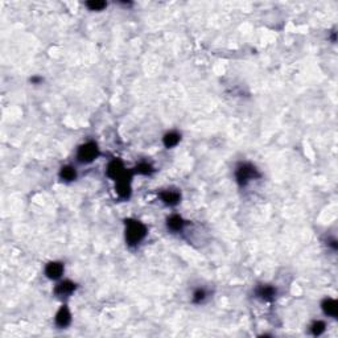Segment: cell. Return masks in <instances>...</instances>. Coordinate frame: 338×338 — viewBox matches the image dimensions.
Segmentation results:
<instances>
[{
	"mask_svg": "<svg viewBox=\"0 0 338 338\" xmlns=\"http://www.w3.org/2000/svg\"><path fill=\"white\" fill-rule=\"evenodd\" d=\"M147 235L148 229L143 222L135 218L125 219V239L128 247H137Z\"/></svg>",
	"mask_w": 338,
	"mask_h": 338,
	"instance_id": "cell-1",
	"label": "cell"
},
{
	"mask_svg": "<svg viewBox=\"0 0 338 338\" xmlns=\"http://www.w3.org/2000/svg\"><path fill=\"white\" fill-rule=\"evenodd\" d=\"M235 176V181L239 186H247L251 181H255L258 178L262 177V174L259 172V169L251 163H239L234 172Z\"/></svg>",
	"mask_w": 338,
	"mask_h": 338,
	"instance_id": "cell-2",
	"label": "cell"
},
{
	"mask_svg": "<svg viewBox=\"0 0 338 338\" xmlns=\"http://www.w3.org/2000/svg\"><path fill=\"white\" fill-rule=\"evenodd\" d=\"M99 147L95 141H86L77 149V160L81 164H90L99 156Z\"/></svg>",
	"mask_w": 338,
	"mask_h": 338,
	"instance_id": "cell-3",
	"label": "cell"
},
{
	"mask_svg": "<svg viewBox=\"0 0 338 338\" xmlns=\"http://www.w3.org/2000/svg\"><path fill=\"white\" fill-rule=\"evenodd\" d=\"M132 177L133 172L132 170H127L121 178H118L115 181V192H117L118 197L121 200H128L132 193Z\"/></svg>",
	"mask_w": 338,
	"mask_h": 338,
	"instance_id": "cell-4",
	"label": "cell"
},
{
	"mask_svg": "<svg viewBox=\"0 0 338 338\" xmlns=\"http://www.w3.org/2000/svg\"><path fill=\"white\" fill-rule=\"evenodd\" d=\"M159 197H160L161 202L167 206H177L180 202H181V190L177 189V188H168V189L161 190L159 193Z\"/></svg>",
	"mask_w": 338,
	"mask_h": 338,
	"instance_id": "cell-5",
	"label": "cell"
},
{
	"mask_svg": "<svg viewBox=\"0 0 338 338\" xmlns=\"http://www.w3.org/2000/svg\"><path fill=\"white\" fill-rule=\"evenodd\" d=\"M77 287L78 286L74 282H72V280H60L56 284V287H54L53 292L56 295V297L68 298L76 292Z\"/></svg>",
	"mask_w": 338,
	"mask_h": 338,
	"instance_id": "cell-6",
	"label": "cell"
},
{
	"mask_svg": "<svg viewBox=\"0 0 338 338\" xmlns=\"http://www.w3.org/2000/svg\"><path fill=\"white\" fill-rule=\"evenodd\" d=\"M127 172L125 164L121 159H113L107 164V168H106V174L107 177H110L113 181H117L118 178H121L123 174Z\"/></svg>",
	"mask_w": 338,
	"mask_h": 338,
	"instance_id": "cell-7",
	"label": "cell"
},
{
	"mask_svg": "<svg viewBox=\"0 0 338 338\" xmlns=\"http://www.w3.org/2000/svg\"><path fill=\"white\" fill-rule=\"evenodd\" d=\"M276 295H278L276 287L271 286V284H259L255 288V296L259 300H262V301H274L276 298Z\"/></svg>",
	"mask_w": 338,
	"mask_h": 338,
	"instance_id": "cell-8",
	"label": "cell"
},
{
	"mask_svg": "<svg viewBox=\"0 0 338 338\" xmlns=\"http://www.w3.org/2000/svg\"><path fill=\"white\" fill-rule=\"evenodd\" d=\"M65 272V264L62 262H57V260H53V262H49L44 268L45 276L49 279V280H60L62 278V275Z\"/></svg>",
	"mask_w": 338,
	"mask_h": 338,
	"instance_id": "cell-9",
	"label": "cell"
},
{
	"mask_svg": "<svg viewBox=\"0 0 338 338\" xmlns=\"http://www.w3.org/2000/svg\"><path fill=\"white\" fill-rule=\"evenodd\" d=\"M54 322H56V325L60 329H65V328H68L70 325V322H72V313H70V310H69L66 304H64L60 309L57 310Z\"/></svg>",
	"mask_w": 338,
	"mask_h": 338,
	"instance_id": "cell-10",
	"label": "cell"
},
{
	"mask_svg": "<svg viewBox=\"0 0 338 338\" xmlns=\"http://www.w3.org/2000/svg\"><path fill=\"white\" fill-rule=\"evenodd\" d=\"M185 226L186 221L181 217V215H178V214H172V215H169V217L167 218V229H168L170 233H181L182 230L185 229Z\"/></svg>",
	"mask_w": 338,
	"mask_h": 338,
	"instance_id": "cell-11",
	"label": "cell"
},
{
	"mask_svg": "<svg viewBox=\"0 0 338 338\" xmlns=\"http://www.w3.org/2000/svg\"><path fill=\"white\" fill-rule=\"evenodd\" d=\"M321 309L325 316L336 318L338 316V302L334 298H324L321 302Z\"/></svg>",
	"mask_w": 338,
	"mask_h": 338,
	"instance_id": "cell-12",
	"label": "cell"
},
{
	"mask_svg": "<svg viewBox=\"0 0 338 338\" xmlns=\"http://www.w3.org/2000/svg\"><path fill=\"white\" fill-rule=\"evenodd\" d=\"M58 177L61 181L73 182L78 177V172H77L76 167H73V165H64L58 172Z\"/></svg>",
	"mask_w": 338,
	"mask_h": 338,
	"instance_id": "cell-13",
	"label": "cell"
},
{
	"mask_svg": "<svg viewBox=\"0 0 338 338\" xmlns=\"http://www.w3.org/2000/svg\"><path fill=\"white\" fill-rule=\"evenodd\" d=\"M181 141V133L177 131H169L163 137V144L167 149H172L177 147L178 143Z\"/></svg>",
	"mask_w": 338,
	"mask_h": 338,
	"instance_id": "cell-14",
	"label": "cell"
},
{
	"mask_svg": "<svg viewBox=\"0 0 338 338\" xmlns=\"http://www.w3.org/2000/svg\"><path fill=\"white\" fill-rule=\"evenodd\" d=\"M132 172L133 173L141 174V176H151V174L155 172V168H153L149 163H147V161H140V163L133 168Z\"/></svg>",
	"mask_w": 338,
	"mask_h": 338,
	"instance_id": "cell-15",
	"label": "cell"
},
{
	"mask_svg": "<svg viewBox=\"0 0 338 338\" xmlns=\"http://www.w3.org/2000/svg\"><path fill=\"white\" fill-rule=\"evenodd\" d=\"M326 330V324L321 320H317L314 321L312 325H310V333L313 334L314 337H320L322 334L325 333Z\"/></svg>",
	"mask_w": 338,
	"mask_h": 338,
	"instance_id": "cell-16",
	"label": "cell"
},
{
	"mask_svg": "<svg viewBox=\"0 0 338 338\" xmlns=\"http://www.w3.org/2000/svg\"><path fill=\"white\" fill-rule=\"evenodd\" d=\"M84 5L89 8V11L101 12V11H103V9L107 7V3H106V1H101V0H90L87 3H84Z\"/></svg>",
	"mask_w": 338,
	"mask_h": 338,
	"instance_id": "cell-17",
	"label": "cell"
},
{
	"mask_svg": "<svg viewBox=\"0 0 338 338\" xmlns=\"http://www.w3.org/2000/svg\"><path fill=\"white\" fill-rule=\"evenodd\" d=\"M208 298V292L205 288H197L192 295V302L193 304H202Z\"/></svg>",
	"mask_w": 338,
	"mask_h": 338,
	"instance_id": "cell-18",
	"label": "cell"
},
{
	"mask_svg": "<svg viewBox=\"0 0 338 338\" xmlns=\"http://www.w3.org/2000/svg\"><path fill=\"white\" fill-rule=\"evenodd\" d=\"M29 81H31V82H32L33 84H40L41 82H42V81H44V80H42V77L33 76L32 78H31V80H29Z\"/></svg>",
	"mask_w": 338,
	"mask_h": 338,
	"instance_id": "cell-19",
	"label": "cell"
}]
</instances>
